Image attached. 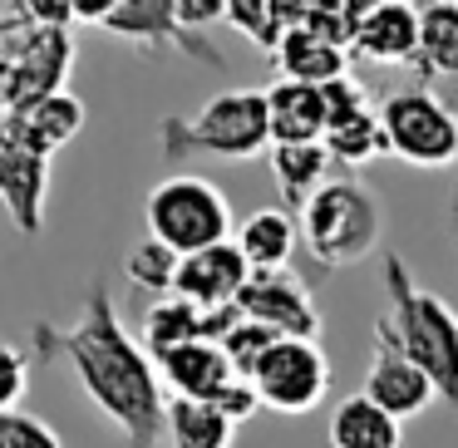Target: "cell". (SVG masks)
<instances>
[{
    "instance_id": "6da1fadb",
    "label": "cell",
    "mask_w": 458,
    "mask_h": 448,
    "mask_svg": "<svg viewBox=\"0 0 458 448\" xmlns=\"http://www.w3.org/2000/svg\"><path fill=\"white\" fill-rule=\"evenodd\" d=\"M40 359H60L80 379L84 399L123 434L129 448H158L168 438V385L158 359L119 320L109 286H89L74 325H35Z\"/></svg>"
},
{
    "instance_id": "52a82bcc",
    "label": "cell",
    "mask_w": 458,
    "mask_h": 448,
    "mask_svg": "<svg viewBox=\"0 0 458 448\" xmlns=\"http://www.w3.org/2000/svg\"><path fill=\"white\" fill-rule=\"evenodd\" d=\"M251 389H257L261 409L310 414L330 389V359L320 340H276L251 369Z\"/></svg>"
},
{
    "instance_id": "603a6c76",
    "label": "cell",
    "mask_w": 458,
    "mask_h": 448,
    "mask_svg": "<svg viewBox=\"0 0 458 448\" xmlns=\"http://www.w3.org/2000/svg\"><path fill=\"white\" fill-rule=\"evenodd\" d=\"M267 158H271V178H276L281 198H286V212L301 217V207L326 188L330 148L326 143H276Z\"/></svg>"
},
{
    "instance_id": "836d02e7",
    "label": "cell",
    "mask_w": 458,
    "mask_h": 448,
    "mask_svg": "<svg viewBox=\"0 0 458 448\" xmlns=\"http://www.w3.org/2000/svg\"><path fill=\"white\" fill-rule=\"evenodd\" d=\"M114 11H119V0H74V21L84 25H104Z\"/></svg>"
},
{
    "instance_id": "8992f818",
    "label": "cell",
    "mask_w": 458,
    "mask_h": 448,
    "mask_svg": "<svg viewBox=\"0 0 458 448\" xmlns=\"http://www.w3.org/2000/svg\"><path fill=\"white\" fill-rule=\"evenodd\" d=\"M379 129L385 148L409 168H454L458 163V114L444 94L424 89H394L379 104Z\"/></svg>"
},
{
    "instance_id": "ac0fdd59",
    "label": "cell",
    "mask_w": 458,
    "mask_h": 448,
    "mask_svg": "<svg viewBox=\"0 0 458 448\" xmlns=\"http://www.w3.org/2000/svg\"><path fill=\"white\" fill-rule=\"evenodd\" d=\"M271 55L281 64V80H301V84H316V89H326L330 80H345L350 74V50L330 45L316 30H286Z\"/></svg>"
},
{
    "instance_id": "e0dca14e",
    "label": "cell",
    "mask_w": 458,
    "mask_h": 448,
    "mask_svg": "<svg viewBox=\"0 0 458 448\" xmlns=\"http://www.w3.org/2000/svg\"><path fill=\"white\" fill-rule=\"evenodd\" d=\"M271 148L276 143H326V94L301 80H276L267 89Z\"/></svg>"
},
{
    "instance_id": "9c48e42d",
    "label": "cell",
    "mask_w": 458,
    "mask_h": 448,
    "mask_svg": "<svg viewBox=\"0 0 458 448\" xmlns=\"http://www.w3.org/2000/svg\"><path fill=\"white\" fill-rule=\"evenodd\" d=\"M50 202V153L30 148L11 119H0V207L11 212L21 237H40Z\"/></svg>"
},
{
    "instance_id": "7a4b0ae2",
    "label": "cell",
    "mask_w": 458,
    "mask_h": 448,
    "mask_svg": "<svg viewBox=\"0 0 458 448\" xmlns=\"http://www.w3.org/2000/svg\"><path fill=\"white\" fill-rule=\"evenodd\" d=\"M385 296H389V310L375 325L434 379L438 399L458 404V310L444 296L419 286L399 251L385 257Z\"/></svg>"
},
{
    "instance_id": "cb8c5ba5",
    "label": "cell",
    "mask_w": 458,
    "mask_h": 448,
    "mask_svg": "<svg viewBox=\"0 0 458 448\" xmlns=\"http://www.w3.org/2000/svg\"><path fill=\"white\" fill-rule=\"evenodd\" d=\"M192 340H208V310L182 300V296L153 300L148 316H143V350H148L153 359H163L168 350L192 345Z\"/></svg>"
},
{
    "instance_id": "7c38bea8",
    "label": "cell",
    "mask_w": 458,
    "mask_h": 448,
    "mask_svg": "<svg viewBox=\"0 0 458 448\" xmlns=\"http://www.w3.org/2000/svg\"><path fill=\"white\" fill-rule=\"evenodd\" d=\"M104 35L123 45H139V50L158 55V50H182L192 60H208V64H227L217 50H212L202 35L182 30L178 21V0H119V11L99 25Z\"/></svg>"
},
{
    "instance_id": "f546056e",
    "label": "cell",
    "mask_w": 458,
    "mask_h": 448,
    "mask_svg": "<svg viewBox=\"0 0 458 448\" xmlns=\"http://www.w3.org/2000/svg\"><path fill=\"white\" fill-rule=\"evenodd\" d=\"M25 385H30V359H25V350L0 340V414L5 409H21Z\"/></svg>"
},
{
    "instance_id": "8fae6325",
    "label": "cell",
    "mask_w": 458,
    "mask_h": 448,
    "mask_svg": "<svg viewBox=\"0 0 458 448\" xmlns=\"http://www.w3.org/2000/svg\"><path fill=\"white\" fill-rule=\"evenodd\" d=\"M237 306H242L247 320H261V325H271L276 335H286V340H320L316 296H310V286L291 266L251 271V281L242 286Z\"/></svg>"
},
{
    "instance_id": "ffe728a7",
    "label": "cell",
    "mask_w": 458,
    "mask_h": 448,
    "mask_svg": "<svg viewBox=\"0 0 458 448\" xmlns=\"http://www.w3.org/2000/svg\"><path fill=\"white\" fill-rule=\"evenodd\" d=\"M424 80L458 84V0L419 5V64Z\"/></svg>"
},
{
    "instance_id": "2e32d148",
    "label": "cell",
    "mask_w": 458,
    "mask_h": 448,
    "mask_svg": "<svg viewBox=\"0 0 458 448\" xmlns=\"http://www.w3.org/2000/svg\"><path fill=\"white\" fill-rule=\"evenodd\" d=\"M355 60L369 64H419V5L414 0H385L355 25Z\"/></svg>"
},
{
    "instance_id": "4fadbf2b",
    "label": "cell",
    "mask_w": 458,
    "mask_h": 448,
    "mask_svg": "<svg viewBox=\"0 0 458 448\" xmlns=\"http://www.w3.org/2000/svg\"><path fill=\"white\" fill-rule=\"evenodd\" d=\"M360 394H369L385 414H394L399 424H404V418H419L428 404H434L438 389H434V379H428L424 369L375 325V350H369V369H365Z\"/></svg>"
},
{
    "instance_id": "5b68a950",
    "label": "cell",
    "mask_w": 458,
    "mask_h": 448,
    "mask_svg": "<svg viewBox=\"0 0 458 448\" xmlns=\"http://www.w3.org/2000/svg\"><path fill=\"white\" fill-rule=\"evenodd\" d=\"M143 217H148V237H158L178 257H192V251L222 247V241L237 237L227 192L208 178H192V173L163 178L148 192V202H143Z\"/></svg>"
},
{
    "instance_id": "484cf974",
    "label": "cell",
    "mask_w": 458,
    "mask_h": 448,
    "mask_svg": "<svg viewBox=\"0 0 458 448\" xmlns=\"http://www.w3.org/2000/svg\"><path fill=\"white\" fill-rule=\"evenodd\" d=\"M178 271H182V257L173 247H163L158 237H143L139 247L123 257V276H129V286L148 291V296H173V286H178Z\"/></svg>"
},
{
    "instance_id": "7402d4cb",
    "label": "cell",
    "mask_w": 458,
    "mask_h": 448,
    "mask_svg": "<svg viewBox=\"0 0 458 448\" xmlns=\"http://www.w3.org/2000/svg\"><path fill=\"white\" fill-rule=\"evenodd\" d=\"M11 119V129L21 133L30 148H40V153H60L70 139H80V129H84V104L74 99L70 89L64 94H50V99H40V104H30V109H21V114H5Z\"/></svg>"
},
{
    "instance_id": "3957f363",
    "label": "cell",
    "mask_w": 458,
    "mask_h": 448,
    "mask_svg": "<svg viewBox=\"0 0 458 448\" xmlns=\"http://www.w3.org/2000/svg\"><path fill=\"white\" fill-rule=\"evenodd\" d=\"M163 158H257L271 153V109L267 89H222L192 119L158 123Z\"/></svg>"
},
{
    "instance_id": "d6a6232c",
    "label": "cell",
    "mask_w": 458,
    "mask_h": 448,
    "mask_svg": "<svg viewBox=\"0 0 458 448\" xmlns=\"http://www.w3.org/2000/svg\"><path fill=\"white\" fill-rule=\"evenodd\" d=\"M178 21L182 30H208V25L227 21V0H178Z\"/></svg>"
},
{
    "instance_id": "44dd1931",
    "label": "cell",
    "mask_w": 458,
    "mask_h": 448,
    "mask_svg": "<svg viewBox=\"0 0 458 448\" xmlns=\"http://www.w3.org/2000/svg\"><path fill=\"white\" fill-rule=\"evenodd\" d=\"M404 424L375 404L369 394H350L330 414V448H399Z\"/></svg>"
},
{
    "instance_id": "83f0119b",
    "label": "cell",
    "mask_w": 458,
    "mask_h": 448,
    "mask_svg": "<svg viewBox=\"0 0 458 448\" xmlns=\"http://www.w3.org/2000/svg\"><path fill=\"white\" fill-rule=\"evenodd\" d=\"M0 448H64V444L40 414L5 409V414H0Z\"/></svg>"
},
{
    "instance_id": "d6986e66",
    "label": "cell",
    "mask_w": 458,
    "mask_h": 448,
    "mask_svg": "<svg viewBox=\"0 0 458 448\" xmlns=\"http://www.w3.org/2000/svg\"><path fill=\"white\" fill-rule=\"evenodd\" d=\"M296 237H301L296 212H286V207H261V212H251V217L242 222L232 241L242 247V257H247L251 271H276V266H291Z\"/></svg>"
},
{
    "instance_id": "f1b7e54d",
    "label": "cell",
    "mask_w": 458,
    "mask_h": 448,
    "mask_svg": "<svg viewBox=\"0 0 458 448\" xmlns=\"http://www.w3.org/2000/svg\"><path fill=\"white\" fill-rule=\"evenodd\" d=\"M227 21L237 25L251 45H261V50H276L281 45V30H276V21H271V0H227Z\"/></svg>"
},
{
    "instance_id": "ba28073f",
    "label": "cell",
    "mask_w": 458,
    "mask_h": 448,
    "mask_svg": "<svg viewBox=\"0 0 458 448\" xmlns=\"http://www.w3.org/2000/svg\"><path fill=\"white\" fill-rule=\"evenodd\" d=\"M74 64V35L70 30H50V25H30L15 50L11 80L0 94V114H21L30 104L64 94V74Z\"/></svg>"
},
{
    "instance_id": "9a60e30c",
    "label": "cell",
    "mask_w": 458,
    "mask_h": 448,
    "mask_svg": "<svg viewBox=\"0 0 458 448\" xmlns=\"http://www.w3.org/2000/svg\"><path fill=\"white\" fill-rule=\"evenodd\" d=\"M163 385L173 389V399H198V404H217L232 385H237V369H232L227 350L212 345V340H192V345H178L158 359Z\"/></svg>"
},
{
    "instance_id": "277c9868",
    "label": "cell",
    "mask_w": 458,
    "mask_h": 448,
    "mask_svg": "<svg viewBox=\"0 0 458 448\" xmlns=\"http://www.w3.org/2000/svg\"><path fill=\"white\" fill-rule=\"evenodd\" d=\"M301 241L306 251L320 261L326 271H345V266H360L369 251L379 247V202L365 182L355 178H335L316 192V198L301 207Z\"/></svg>"
},
{
    "instance_id": "5bb4252c",
    "label": "cell",
    "mask_w": 458,
    "mask_h": 448,
    "mask_svg": "<svg viewBox=\"0 0 458 448\" xmlns=\"http://www.w3.org/2000/svg\"><path fill=\"white\" fill-rule=\"evenodd\" d=\"M247 281H251V266H247V257H242V247L237 241H222V247L182 257L173 296L192 300V306H202V310H222V306H237Z\"/></svg>"
},
{
    "instance_id": "d4e9b609",
    "label": "cell",
    "mask_w": 458,
    "mask_h": 448,
    "mask_svg": "<svg viewBox=\"0 0 458 448\" xmlns=\"http://www.w3.org/2000/svg\"><path fill=\"white\" fill-rule=\"evenodd\" d=\"M237 424L217 404L198 399H168V444L173 448H232Z\"/></svg>"
},
{
    "instance_id": "30bf717a",
    "label": "cell",
    "mask_w": 458,
    "mask_h": 448,
    "mask_svg": "<svg viewBox=\"0 0 458 448\" xmlns=\"http://www.w3.org/2000/svg\"><path fill=\"white\" fill-rule=\"evenodd\" d=\"M326 148L335 163L345 168H365L369 158H379L385 148V129H379V109L369 104V89L345 74V80H330L326 89Z\"/></svg>"
},
{
    "instance_id": "d590c367",
    "label": "cell",
    "mask_w": 458,
    "mask_h": 448,
    "mask_svg": "<svg viewBox=\"0 0 458 448\" xmlns=\"http://www.w3.org/2000/svg\"><path fill=\"white\" fill-rule=\"evenodd\" d=\"M0 119H5V114H0Z\"/></svg>"
},
{
    "instance_id": "4dcf8cb0",
    "label": "cell",
    "mask_w": 458,
    "mask_h": 448,
    "mask_svg": "<svg viewBox=\"0 0 458 448\" xmlns=\"http://www.w3.org/2000/svg\"><path fill=\"white\" fill-rule=\"evenodd\" d=\"M11 11L25 25H50V30H70L74 25V0H11Z\"/></svg>"
},
{
    "instance_id": "4316f807",
    "label": "cell",
    "mask_w": 458,
    "mask_h": 448,
    "mask_svg": "<svg viewBox=\"0 0 458 448\" xmlns=\"http://www.w3.org/2000/svg\"><path fill=\"white\" fill-rule=\"evenodd\" d=\"M276 340H286V335H276L271 325H261V320H247V316H242L237 325H232V335L222 340V350H227L232 369H237L242 379H251V369L261 365V355H267Z\"/></svg>"
},
{
    "instance_id": "e575fe53",
    "label": "cell",
    "mask_w": 458,
    "mask_h": 448,
    "mask_svg": "<svg viewBox=\"0 0 458 448\" xmlns=\"http://www.w3.org/2000/svg\"><path fill=\"white\" fill-rule=\"evenodd\" d=\"M375 5H385V0H345V11H350V15H355V25H360V21H365V15H369V11H375Z\"/></svg>"
},
{
    "instance_id": "1f68e13d",
    "label": "cell",
    "mask_w": 458,
    "mask_h": 448,
    "mask_svg": "<svg viewBox=\"0 0 458 448\" xmlns=\"http://www.w3.org/2000/svg\"><path fill=\"white\" fill-rule=\"evenodd\" d=\"M25 30H30V25L15 11H0V94H5V80H11V64H15V50H21Z\"/></svg>"
}]
</instances>
